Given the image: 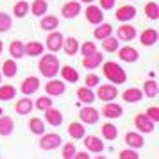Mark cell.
<instances>
[{"mask_svg": "<svg viewBox=\"0 0 159 159\" xmlns=\"http://www.w3.org/2000/svg\"><path fill=\"white\" fill-rule=\"evenodd\" d=\"M77 98H79L80 102H84V104H93L95 100H97V97H95V93L91 91V88L88 86H82L77 89Z\"/></svg>", "mask_w": 159, "mask_h": 159, "instance_id": "27", "label": "cell"}, {"mask_svg": "<svg viewBox=\"0 0 159 159\" xmlns=\"http://www.w3.org/2000/svg\"><path fill=\"white\" fill-rule=\"evenodd\" d=\"M2 50H4V43L0 41V54H2Z\"/></svg>", "mask_w": 159, "mask_h": 159, "instance_id": "51", "label": "cell"}, {"mask_svg": "<svg viewBox=\"0 0 159 159\" xmlns=\"http://www.w3.org/2000/svg\"><path fill=\"white\" fill-rule=\"evenodd\" d=\"M84 147H86L89 152H93V154H100L104 152V141H102L98 136H86L84 134Z\"/></svg>", "mask_w": 159, "mask_h": 159, "instance_id": "13", "label": "cell"}, {"mask_svg": "<svg viewBox=\"0 0 159 159\" xmlns=\"http://www.w3.org/2000/svg\"><path fill=\"white\" fill-rule=\"evenodd\" d=\"M98 2H100V9L102 11H109V9L115 7L116 0H98Z\"/></svg>", "mask_w": 159, "mask_h": 159, "instance_id": "48", "label": "cell"}, {"mask_svg": "<svg viewBox=\"0 0 159 159\" xmlns=\"http://www.w3.org/2000/svg\"><path fill=\"white\" fill-rule=\"evenodd\" d=\"M45 113V120H47V123H50L52 127H57V125H61L63 123V113L59 111L57 107H48L43 111Z\"/></svg>", "mask_w": 159, "mask_h": 159, "instance_id": "16", "label": "cell"}, {"mask_svg": "<svg viewBox=\"0 0 159 159\" xmlns=\"http://www.w3.org/2000/svg\"><path fill=\"white\" fill-rule=\"evenodd\" d=\"M79 2H84V4H93L95 0H79Z\"/></svg>", "mask_w": 159, "mask_h": 159, "instance_id": "50", "label": "cell"}, {"mask_svg": "<svg viewBox=\"0 0 159 159\" xmlns=\"http://www.w3.org/2000/svg\"><path fill=\"white\" fill-rule=\"evenodd\" d=\"M45 91H47L48 97H59V95H63L66 91V84L63 80H57V79L52 77V79L45 84Z\"/></svg>", "mask_w": 159, "mask_h": 159, "instance_id": "8", "label": "cell"}, {"mask_svg": "<svg viewBox=\"0 0 159 159\" xmlns=\"http://www.w3.org/2000/svg\"><path fill=\"white\" fill-rule=\"evenodd\" d=\"M47 11H48V2L47 0H34L32 6H30V13L38 18H41Z\"/></svg>", "mask_w": 159, "mask_h": 159, "instance_id": "28", "label": "cell"}, {"mask_svg": "<svg viewBox=\"0 0 159 159\" xmlns=\"http://www.w3.org/2000/svg\"><path fill=\"white\" fill-rule=\"evenodd\" d=\"M111 34H113V25H111V23H98V27L93 30V36L97 38L98 41L109 38Z\"/></svg>", "mask_w": 159, "mask_h": 159, "instance_id": "26", "label": "cell"}, {"mask_svg": "<svg viewBox=\"0 0 159 159\" xmlns=\"http://www.w3.org/2000/svg\"><path fill=\"white\" fill-rule=\"evenodd\" d=\"M13 27V20L7 13H0V32H7Z\"/></svg>", "mask_w": 159, "mask_h": 159, "instance_id": "41", "label": "cell"}, {"mask_svg": "<svg viewBox=\"0 0 159 159\" xmlns=\"http://www.w3.org/2000/svg\"><path fill=\"white\" fill-rule=\"evenodd\" d=\"M79 118L82 123H88V125H93V123L98 122L100 118V111L95 107H82L79 111Z\"/></svg>", "mask_w": 159, "mask_h": 159, "instance_id": "9", "label": "cell"}, {"mask_svg": "<svg viewBox=\"0 0 159 159\" xmlns=\"http://www.w3.org/2000/svg\"><path fill=\"white\" fill-rule=\"evenodd\" d=\"M61 75H63V80H66V82H77L79 80V72L75 70V68H72V66H63L61 68Z\"/></svg>", "mask_w": 159, "mask_h": 159, "instance_id": "32", "label": "cell"}, {"mask_svg": "<svg viewBox=\"0 0 159 159\" xmlns=\"http://www.w3.org/2000/svg\"><path fill=\"white\" fill-rule=\"evenodd\" d=\"M23 50H25V56H30V57H36V56H41L45 50L43 43L39 41H29L27 45H23Z\"/></svg>", "mask_w": 159, "mask_h": 159, "instance_id": "24", "label": "cell"}, {"mask_svg": "<svg viewBox=\"0 0 159 159\" xmlns=\"http://www.w3.org/2000/svg\"><path fill=\"white\" fill-rule=\"evenodd\" d=\"M0 82H2V73H0Z\"/></svg>", "mask_w": 159, "mask_h": 159, "instance_id": "52", "label": "cell"}, {"mask_svg": "<svg viewBox=\"0 0 159 159\" xmlns=\"http://www.w3.org/2000/svg\"><path fill=\"white\" fill-rule=\"evenodd\" d=\"M27 13H29V4H27V0L16 2L15 7H13V15H15L16 18H25Z\"/></svg>", "mask_w": 159, "mask_h": 159, "instance_id": "38", "label": "cell"}, {"mask_svg": "<svg viewBox=\"0 0 159 159\" xmlns=\"http://www.w3.org/2000/svg\"><path fill=\"white\" fill-rule=\"evenodd\" d=\"M148 98H156L159 93V84L156 82V80H145V84H143V89H141Z\"/></svg>", "mask_w": 159, "mask_h": 159, "instance_id": "31", "label": "cell"}, {"mask_svg": "<svg viewBox=\"0 0 159 159\" xmlns=\"http://www.w3.org/2000/svg\"><path fill=\"white\" fill-rule=\"evenodd\" d=\"M102 61H104V56H102L100 52L95 50L93 54L82 57V66H84L86 70H95V68H98V66L102 65Z\"/></svg>", "mask_w": 159, "mask_h": 159, "instance_id": "14", "label": "cell"}, {"mask_svg": "<svg viewBox=\"0 0 159 159\" xmlns=\"http://www.w3.org/2000/svg\"><path fill=\"white\" fill-rule=\"evenodd\" d=\"M63 39H65V36L59 32V30H50V34L47 36V48L50 52H59L61 48H63Z\"/></svg>", "mask_w": 159, "mask_h": 159, "instance_id": "6", "label": "cell"}, {"mask_svg": "<svg viewBox=\"0 0 159 159\" xmlns=\"http://www.w3.org/2000/svg\"><path fill=\"white\" fill-rule=\"evenodd\" d=\"M118 57L123 63H136L139 59V54L134 47H122V48H118Z\"/></svg>", "mask_w": 159, "mask_h": 159, "instance_id": "17", "label": "cell"}, {"mask_svg": "<svg viewBox=\"0 0 159 159\" xmlns=\"http://www.w3.org/2000/svg\"><path fill=\"white\" fill-rule=\"evenodd\" d=\"M134 16H136V7H132V6H122L115 13V18L118 22H130Z\"/></svg>", "mask_w": 159, "mask_h": 159, "instance_id": "18", "label": "cell"}, {"mask_svg": "<svg viewBox=\"0 0 159 159\" xmlns=\"http://www.w3.org/2000/svg\"><path fill=\"white\" fill-rule=\"evenodd\" d=\"M102 136L104 139H107V141H113L118 138V129H116L113 123H104L102 125Z\"/></svg>", "mask_w": 159, "mask_h": 159, "instance_id": "35", "label": "cell"}, {"mask_svg": "<svg viewBox=\"0 0 159 159\" xmlns=\"http://www.w3.org/2000/svg\"><path fill=\"white\" fill-rule=\"evenodd\" d=\"M77 152V148H75V145L73 143H66L65 147H63V152H61V156L65 159H73V154Z\"/></svg>", "mask_w": 159, "mask_h": 159, "instance_id": "45", "label": "cell"}, {"mask_svg": "<svg viewBox=\"0 0 159 159\" xmlns=\"http://www.w3.org/2000/svg\"><path fill=\"white\" fill-rule=\"evenodd\" d=\"M157 39H159V34L156 29H145L139 34V43L143 47H152V45L157 43Z\"/></svg>", "mask_w": 159, "mask_h": 159, "instance_id": "19", "label": "cell"}, {"mask_svg": "<svg viewBox=\"0 0 159 159\" xmlns=\"http://www.w3.org/2000/svg\"><path fill=\"white\" fill-rule=\"evenodd\" d=\"M118 157L120 159H139V154L136 152V148H125V150H122L120 154H118Z\"/></svg>", "mask_w": 159, "mask_h": 159, "instance_id": "44", "label": "cell"}, {"mask_svg": "<svg viewBox=\"0 0 159 159\" xmlns=\"http://www.w3.org/2000/svg\"><path fill=\"white\" fill-rule=\"evenodd\" d=\"M102 70H104V75H106V79L111 82V84H125V80H127V73L123 70L120 65H116L115 61H107V63H104L102 66Z\"/></svg>", "mask_w": 159, "mask_h": 159, "instance_id": "2", "label": "cell"}, {"mask_svg": "<svg viewBox=\"0 0 159 159\" xmlns=\"http://www.w3.org/2000/svg\"><path fill=\"white\" fill-rule=\"evenodd\" d=\"M136 34H138L136 27H132V25H129L125 22H123V25L118 27V32H116V36H118L120 41H132L136 38Z\"/></svg>", "mask_w": 159, "mask_h": 159, "instance_id": "15", "label": "cell"}, {"mask_svg": "<svg viewBox=\"0 0 159 159\" xmlns=\"http://www.w3.org/2000/svg\"><path fill=\"white\" fill-rule=\"evenodd\" d=\"M9 54H11V57L13 59H22L23 56H25V50H23V43L22 41L15 39L13 43L9 45Z\"/></svg>", "mask_w": 159, "mask_h": 159, "instance_id": "33", "label": "cell"}, {"mask_svg": "<svg viewBox=\"0 0 159 159\" xmlns=\"http://www.w3.org/2000/svg\"><path fill=\"white\" fill-rule=\"evenodd\" d=\"M145 115L150 118L154 123L159 122V107H156V106H150V107H147V111H145Z\"/></svg>", "mask_w": 159, "mask_h": 159, "instance_id": "46", "label": "cell"}, {"mask_svg": "<svg viewBox=\"0 0 159 159\" xmlns=\"http://www.w3.org/2000/svg\"><path fill=\"white\" fill-rule=\"evenodd\" d=\"M122 98L125 102H129V104H136L143 98V91L141 89H138V88H129V89H125L122 93Z\"/></svg>", "mask_w": 159, "mask_h": 159, "instance_id": "22", "label": "cell"}, {"mask_svg": "<svg viewBox=\"0 0 159 159\" xmlns=\"http://www.w3.org/2000/svg\"><path fill=\"white\" fill-rule=\"evenodd\" d=\"M68 134H70V138H73V139H82L84 134H86V127L80 122H72L68 125Z\"/></svg>", "mask_w": 159, "mask_h": 159, "instance_id": "25", "label": "cell"}, {"mask_svg": "<svg viewBox=\"0 0 159 159\" xmlns=\"http://www.w3.org/2000/svg\"><path fill=\"white\" fill-rule=\"evenodd\" d=\"M84 15H86V20L91 23V25H98V23L104 22V13H102V9L97 7V6L88 4L86 11H84Z\"/></svg>", "mask_w": 159, "mask_h": 159, "instance_id": "10", "label": "cell"}, {"mask_svg": "<svg viewBox=\"0 0 159 159\" xmlns=\"http://www.w3.org/2000/svg\"><path fill=\"white\" fill-rule=\"evenodd\" d=\"M52 106H54V102H52V98L50 97H48V95H47V97H39V98H38V102H36V107L39 109V111H45V109H48V107H52Z\"/></svg>", "mask_w": 159, "mask_h": 159, "instance_id": "42", "label": "cell"}, {"mask_svg": "<svg viewBox=\"0 0 159 159\" xmlns=\"http://www.w3.org/2000/svg\"><path fill=\"white\" fill-rule=\"evenodd\" d=\"M80 13V2L79 0H70V2H66L65 6L61 7V15H63V18H66V20H72V18H75V16H79Z\"/></svg>", "mask_w": 159, "mask_h": 159, "instance_id": "11", "label": "cell"}, {"mask_svg": "<svg viewBox=\"0 0 159 159\" xmlns=\"http://www.w3.org/2000/svg\"><path fill=\"white\" fill-rule=\"evenodd\" d=\"M13 130H15L13 118H9L6 115H0V136H11Z\"/></svg>", "mask_w": 159, "mask_h": 159, "instance_id": "23", "label": "cell"}, {"mask_svg": "<svg viewBox=\"0 0 159 159\" xmlns=\"http://www.w3.org/2000/svg\"><path fill=\"white\" fill-rule=\"evenodd\" d=\"M102 48L106 52H116L120 48V41H118L116 38L109 36V38H106V39H102Z\"/></svg>", "mask_w": 159, "mask_h": 159, "instance_id": "39", "label": "cell"}, {"mask_svg": "<svg viewBox=\"0 0 159 159\" xmlns=\"http://www.w3.org/2000/svg\"><path fill=\"white\" fill-rule=\"evenodd\" d=\"M63 50L66 52V56H75L79 52V41L75 38H65L63 39Z\"/></svg>", "mask_w": 159, "mask_h": 159, "instance_id": "30", "label": "cell"}, {"mask_svg": "<svg viewBox=\"0 0 159 159\" xmlns=\"http://www.w3.org/2000/svg\"><path fill=\"white\" fill-rule=\"evenodd\" d=\"M84 82H86L88 88H95V86H98V84H100V77H98V75H95V73H88L86 79H84Z\"/></svg>", "mask_w": 159, "mask_h": 159, "instance_id": "47", "label": "cell"}, {"mask_svg": "<svg viewBox=\"0 0 159 159\" xmlns=\"http://www.w3.org/2000/svg\"><path fill=\"white\" fill-rule=\"evenodd\" d=\"M61 136L56 134V132H48V134H41V139H39V148L41 150H54L61 145Z\"/></svg>", "mask_w": 159, "mask_h": 159, "instance_id": "3", "label": "cell"}, {"mask_svg": "<svg viewBox=\"0 0 159 159\" xmlns=\"http://www.w3.org/2000/svg\"><path fill=\"white\" fill-rule=\"evenodd\" d=\"M39 27L43 30H56L59 27V20H57V16H54V15H43L41 16V22H39Z\"/></svg>", "mask_w": 159, "mask_h": 159, "instance_id": "21", "label": "cell"}, {"mask_svg": "<svg viewBox=\"0 0 159 159\" xmlns=\"http://www.w3.org/2000/svg\"><path fill=\"white\" fill-rule=\"evenodd\" d=\"M16 72H18V66L13 59H7V61H4V65H2V75H6V77H15Z\"/></svg>", "mask_w": 159, "mask_h": 159, "instance_id": "37", "label": "cell"}, {"mask_svg": "<svg viewBox=\"0 0 159 159\" xmlns=\"http://www.w3.org/2000/svg\"><path fill=\"white\" fill-rule=\"evenodd\" d=\"M15 95H16V88L13 84H2L0 86V100L7 102L11 98H15Z\"/></svg>", "mask_w": 159, "mask_h": 159, "instance_id": "34", "label": "cell"}, {"mask_svg": "<svg viewBox=\"0 0 159 159\" xmlns=\"http://www.w3.org/2000/svg\"><path fill=\"white\" fill-rule=\"evenodd\" d=\"M27 125H29V129H30V132H32V134L41 136V134L45 132V123H43V120H41V118H30Z\"/></svg>", "mask_w": 159, "mask_h": 159, "instance_id": "36", "label": "cell"}, {"mask_svg": "<svg viewBox=\"0 0 159 159\" xmlns=\"http://www.w3.org/2000/svg\"><path fill=\"white\" fill-rule=\"evenodd\" d=\"M32 107H34V104H32L30 98H20L15 104V111L18 115H29L30 111H32Z\"/></svg>", "mask_w": 159, "mask_h": 159, "instance_id": "29", "label": "cell"}, {"mask_svg": "<svg viewBox=\"0 0 159 159\" xmlns=\"http://www.w3.org/2000/svg\"><path fill=\"white\" fill-rule=\"evenodd\" d=\"M95 97L100 98L102 102H111L118 97V89L113 84H100L98 89H97V93H95Z\"/></svg>", "mask_w": 159, "mask_h": 159, "instance_id": "4", "label": "cell"}, {"mask_svg": "<svg viewBox=\"0 0 159 159\" xmlns=\"http://www.w3.org/2000/svg\"><path fill=\"white\" fill-rule=\"evenodd\" d=\"M145 15H147V18H150V20H159V6L156 2H148L145 6Z\"/></svg>", "mask_w": 159, "mask_h": 159, "instance_id": "40", "label": "cell"}, {"mask_svg": "<svg viewBox=\"0 0 159 159\" xmlns=\"http://www.w3.org/2000/svg\"><path fill=\"white\" fill-rule=\"evenodd\" d=\"M125 143L130 148H141L145 145V139L141 136V132H127L125 134Z\"/></svg>", "mask_w": 159, "mask_h": 159, "instance_id": "20", "label": "cell"}, {"mask_svg": "<svg viewBox=\"0 0 159 159\" xmlns=\"http://www.w3.org/2000/svg\"><path fill=\"white\" fill-rule=\"evenodd\" d=\"M73 159H89V156H88V152H75Z\"/></svg>", "mask_w": 159, "mask_h": 159, "instance_id": "49", "label": "cell"}, {"mask_svg": "<svg viewBox=\"0 0 159 159\" xmlns=\"http://www.w3.org/2000/svg\"><path fill=\"white\" fill-rule=\"evenodd\" d=\"M79 50L82 56H89V54H93L95 50H97V45L93 43V41H86V43L79 45Z\"/></svg>", "mask_w": 159, "mask_h": 159, "instance_id": "43", "label": "cell"}, {"mask_svg": "<svg viewBox=\"0 0 159 159\" xmlns=\"http://www.w3.org/2000/svg\"><path fill=\"white\" fill-rule=\"evenodd\" d=\"M134 125L138 127V130L141 134H150V132H154V127H156V123L152 122L145 113H141V115H138L134 118Z\"/></svg>", "mask_w": 159, "mask_h": 159, "instance_id": "5", "label": "cell"}, {"mask_svg": "<svg viewBox=\"0 0 159 159\" xmlns=\"http://www.w3.org/2000/svg\"><path fill=\"white\" fill-rule=\"evenodd\" d=\"M39 89V79L34 77V75H30V77H25L22 80V86H20V91H22L25 97H30V95H34Z\"/></svg>", "mask_w": 159, "mask_h": 159, "instance_id": "7", "label": "cell"}, {"mask_svg": "<svg viewBox=\"0 0 159 159\" xmlns=\"http://www.w3.org/2000/svg\"><path fill=\"white\" fill-rule=\"evenodd\" d=\"M38 70H39V73H41L43 77H47V79L56 77L59 73L57 56H54V54H45V56H41L39 63H38Z\"/></svg>", "mask_w": 159, "mask_h": 159, "instance_id": "1", "label": "cell"}, {"mask_svg": "<svg viewBox=\"0 0 159 159\" xmlns=\"http://www.w3.org/2000/svg\"><path fill=\"white\" fill-rule=\"evenodd\" d=\"M102 116H106V118H109V120H113V118H120V116L123 115V107L120 106V104H115V102L111 100L107 102L104 107H102Z\"/></svg>", "mask_w": 159, "mask_h": 159, "instance_id": "12", "label": "cell"}]
</instances>
